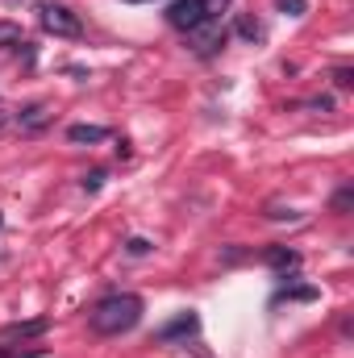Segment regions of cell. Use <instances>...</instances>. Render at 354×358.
Masks as SVG:
<instances>
[{
    "label": "cell",
    "instance_id": "2e32d148",
    "mask_svg": "<svg viewBox=\"0 0 354 358\" xmlns=\"http://www.w3.org/2000/svg\"><path fill=\"white\" fill-rule=\"evenodd\" d=\"M238 29H242V34H246V38H259V34H263V29H259V25H255V21H242V25H238Z\"/></svg>",
    "mask_w": 354,
    "mask_h": 358
},
{
    "label": "cell",
    "instance_id": "3957f363",
    "mask_svg": "<svg viewBox=\"0 0 354 358\" xmlns=\"http://www.w3.org/2000/svg\"><path fill=\"white\" fill-rule=\"evenodd\" d=\"M38 21H42V29L55 34V38H80V34H84L80 13H71L67 4H42V8H38Z\"/></svg>",
    "mask_w": 354,
    "mask_h": 358
},
{
    "label": "cell",
    "instance_id": "6da1fadb",
    "mask_svg": "<svg viewBox=\"0 0 354 358\" xmlns=\"http://www.w3.org/2000/svg\"><path fill=\"white\" fill-rule=\"evenodd\" d=\"M138 321H142V296H134V292L104 296L88 317L92 334H100V338H121V334H129Z\"/></svg>",
    "mask_w": 354,
    "mask_h": 358
},
{
    "label": "cell",
    "instance_id": "e0dca14e",
    "mask_svg": "<svg viewBox=\"0 0 354 358\" xmlns=\"http://www.w3.org/2000/svg\"><path fill=\"white\" fill-rule=\"evenodd\" d=\"M100 179H104V171H92V176L84 179V187H88V192H96V187H100Z\"/></svg>",
    "mask_w": 354,
    "mask_h": 358
},
{
    "label": "cell",
    "instance_id": "ffe728a7",
    "mask_svg": "<svg viewBox=\"0 0 354 358\" xmlns=\"http://www.w3.org/2000/svg\"><path fill=\"white\" fill-rule=\"evenodd\" d=\"M0 225H4V217H0Z\"/></svg>",
    "mask_w": 354,
    "mask_h": 358
},
{
    "label": "cell",
    "instance_id": "5bb4252c",
    "mask_svg": "<svg viewBox=\"0 0 354 358\" xmlns=\"http://www.w3.org/2000/svg\"><path fill=\"white\" fill-rule=\"evenodd\" d=\"M334 80H338V88H351V84H354V71H351V67H338V71H334Z\"/></svg>",
    "mask_w": 354,
    "mask_h": 358
},
{
    "label": "cell",
    "instance_id": "ac0fdd59",
    "mask_svg": "<svg viewBox=\"0 0 354 358\" xmlns=\"http://www.w3.org/2000/svg\"><path fill=\"white\" fill-rule=\"evenodd\" d=\"M129 4H146V0H129Z\"/></svg>",
    "mask_w": 354,
    "mask_h": 358
},
{
    "label": "cell",
    "instance_id": "d6986e66",
    "mask_svg": "<svg viewBox=\"0 0 354 358\" xmlns=\"http://www.w3.org/2000/svg\"><path fill=\"white\" fill-rule=\"evenodd\" d=\"M0 125H4V113H0Z\"/></svg>",
    "mask_w": 354,
    "mask_h": 358
},
{
    "label": "cell",
    "instance_id": "8fae6325",
    "mask_svg": "<svg viewBox=\"0 0 354 358\" xmlns=\"http://www.w3.org/2000/svg\"><path fill=\"white\" fill-rule=\"evenodd\" d=\"M275 8L288 13V17H300V13H304V0H275Z\"/></svg>",
    "mask_w": 354,
    "mask_h": 358
},
{
    "label": "cell",
    "instance_id": "9a60e30c",
    "mask_svg": "<svg viewBox=\"0 0 354 358\" xmlns=\"http://www.w3.org/2000/svg\"><path fill=\"white\" fill-rule=\"evenodd\" d=\"M146 250H150V242H146V238H134V242H129V255H146Z\"/></svg>",
    "mask_w": 354,
    "mask_h": 358
},
{
    "label": "cell",
    "instance_id": "ba28073f",
    "mask_svg": "<svg viewBox=\"0 0 354 358\" xmlns=\"http://www.w3.org/2000/svg\"><path fill=\"white\" fill-rule=\"evenodd\" d=\"M267 263L275 271H296L300 267V255H296V250H283V246H271V250H267Z\"/></svg>",
    "mask_w": 354,
    "mask_h": 358
},
{
    "label": "cell",
    "instance_id": "30bf717a",
    "mask_svg": "<svg viewBox=\"0 0 354 358\" xmlns=\"http://www.w3.org/2000/svg\"><path fill=\"white\" fill-rule=\"evenodd\" d=\"M313 296H317L313 287H283V292H279L275 300H313Z\"/></svg>",
    "mask_w": 354,
    "mask_h": 358
},
{
    "label": "cell",
    "instance_id": "5b68a950",
    "mask_svg": "<svg viewBox=\"0 0 354 358\" xmlns=\"http://www.w3.org/2000/svg\"><path fill=\"white\" fill-rule=\"evenodd\" d=\"M46 121H50V108H46V104H29V108L17 113V129H25V134L46 129Z\"/></svg>",
    "mask_w": 354,
    "mask_h": 358
},
{
    "label": "cell",
    "instance_id": "7a4b0ae2",
    "mask_svg": "<svg viewBox=\"0 0 354 358\" xmlns=\"http://www.w3.org/2000/svg\"><path fill=\"white\" fill-rule=\"evenodd\" d=\"M225 8H229V0H171L167 21H171L176 29H183V34H196V29H204L208 21H217Z\"/></svg>",
    "mask_w": 354,
    "mask_h": 358
},
{
    "label": "cell",
    "instance_id": "277c9868",
    "mask_svg": "<svg viewBox=\"0 0 354 358\" xmlns=\"http://www.w3.org/2000/svg\"><path fill=\"white\" fill-rule=\"evenodd\" d=\"M196 329H200V317H196V313H179L176 321H167V325H163L155 338H159L163 346H171V342H187Z\"/></svg>",
    "mask_w": 354,
    "mask_h": 358
},
{
    "label": "cell",
    "instance_id": "52a82bcc",
    "mask_svg": "<svg viewBox=\"0 0 354 358\" xmlns=\"http://www.w3.org/2000/svg\"><path fill=\"white\" fill-rule=\"evenodd\" d=\"M46 334V321L38 317V321H13V325H4V338H42Z\"/></svg>",
    "mask_w": 354,
    "mask_h": 358
},
{
    "label": "cell",
    "instance_id": "9c48e42d",
    "mask_svg": "<svg viewBox=\"0 0 354 358\" xmlns=\"http://www.w3.org/2000/svg\"><path fill=\"white\" fill-rule=\"evenodd\" d=\"M0 46H21V29L13 21H0Z\"/></svg>",
    "mask_w": 354,
    "mask_h": 358
},
{
    "label": "cell",
    "instance_id": "4fadbf2b",
    "mask_svg": "<svg viewBox=\"0 0 354 358\" xmlns=\"http://www.w3.org/2000/svg\"><path fill=\"white\" fill-rule=\"evenodd\" d=\"M0 358H42L38 350H13V346H0Z\"/></svg>",
    "mask_w": 354,
    "mask_h": 358
},
{
    "label": "cell",
    "instance_id": "7c38bea8",
    "mask_svg": "<svg viewBox=\"0 0 354 358\" xmlns=\"http://www.w3.org/2000/svg\"><path fill=\"white\" fill-rule=\"evenodd\" d=\"M351 200H354V192H351V187H342V192L334 196V213H346V208H351Z\"/></svg>",
    "mask_w": 354,
    "mask_h": 358
},
{
    "label": "cell",
    "instance_id": "8992f818",
    "mask_svg": "<svg viewBox=\"0 0 354 358\" xmlns=\"http://www.w3.org/2000/svg\"><path fill=\"white\" fill-rule=\"evenodd\" d=\"M67 142H88V146H96V142H108V129L104 125H71L67 129Z\"/></svg>",
    "mask_w": 354,
    "mask_h": 358
}]
</instances>
